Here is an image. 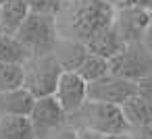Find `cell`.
Wrapping results in <instances>:
<instances>
[{
    "label": "cell",
    "instance_id": "6da1fadb",
    "mask_svg": "<svg viewBox=\"0 0 152 139\" xmlns=\"http://www.w3.org/2000/svg\"><path fill=\"white\" fill-rule=\"evenodd\" d=\"M115 9L106 0H69L67 4V29L69 40L86 42L96 31L113 25Z\"/></svg>",
    "mask_w": 152,
    "mask_h": 139
},
{
    "label": "cell",
    "instance_id": "7a4b0ae2",
    "mask_svg": "<svg viewBox=\"0 0 152 139\" xmlns=\"http://www.w3.org/2000/svg\"><path fill=\"white\" fill-rule=\"evenodd\" d=\"M69 125L75 129H90L100 135H117V133H131L129 122L125 120V114L121 106L104 104V102H92L88 100L75 114L69 116Z\"/></svg>",
    "mask_w": 152,
    "mask_h": 139
},
{
    "label": "cell",
    "instance_id": "3957f363",
    "mask_svg": "<svg viewBox=\"0 0 152 139\" xmlns=\"http://www.w3.org/2000/svg\"><path fill=\"white\" fill-rule=\"evenodd\" d=\"M15 38L31 56H46L52 54L58 42V23L54 15H38L29 13Z\"/></svg>",
    "mask_w": 152,
    "mask_h": 139
},
{
    "label": "cell",
    "instance_id": "277c9868",
    "mask_svg": "<svg viewBox=\"0 0 152 139\" xmlns=\"http://www.w3.org/2000/svg\"><path fill=\"white\" fill-rule=\"evenodd\" d=\"M61 75H63V69L52 54L31 56L23 64V87L36 100L50 98V96H54Z\"/></svg>",
    "mask_w": 152,
    "mask_h": 139
},
{
    "label": "cell",
    "instance_id": "5b68a950",
    "mask_svg": "<svg viewBox=\"0 0 152 139\" xmlns=\"http://www.w3.org/2000/svg\"><path fill=\"white\" fill-rule=\"evenodd\" d=\"M108 71L110 75L123 77L127 81H140L148 75H152V54L146 50L142 42L135 44H125L123 50L108 60Z\"/></svg>",
    "mask_w": 152,
    "mask_h": 139
},
{
    "label": "cell",
    "instance_id": "8992f818",
    "mask_svg": "<svg viewBox=\"0 0 152 139\" xmlns=\"http://www.w3.org/2000/svg\"><path fill=\"white\" fill-rule=\"evenodd\" d=\"M27 118L36 139H50L61 127L67 125V114L52 96L36 100Z\"/></svg>",
    "mask_w": 152,
    "mask_h": 139
},
{
    "label": "cell",
    "instance_id": "52a82bcc",
    "mask_svg": "<svg viewBox=\"0 0 152 139\" xmlns=\"http://www.w3.org/2000/svg\"><path fill=\"white\" fill-rule=\"evenodd\" d=\"M148 21H150V9L121 7V9H115L113 29L123 44H135L144 40Z\"/></svg>",
    "mask_w": 152,
    "mask_h": 139
},
{
    "label": "cell",
    "instance_id": "ba28073f",
    "mask_svg": "<svg viewBox=\"0 0 152 139\" xmlns=\"http://www.w3.org/2000/svg\"><path fill=\"white\" fill-rule=\"evenodd\" d=\"M133 96H135V83L127 81L123 77L110 75V73L94 83H88V100H92V102L123 106Z\"/></svg>",
    "mask_w": 152,
    "mask_h": 139
},
{
    "label": "cell",
    "instance_id": "9c48e42d",
    "mask_svg": "<svg viewBox=\"0 0 152 139\" xmlns=\"http://www.w3.org/2000/svg\"><path fill=\"white\" fill-rule=\"evenodd\" d=\"M58 106L65 110L67 118L71 114H75L86 102H88V83L77 75V73H67L63 71L58 83H56V89H54V96H52Z\"/></svg>",
    "mask_w": 152,
    "mask_h": 139
},
{
    "label": "cell",
    "instance_id": "30bf717a",
    "mask_svg": "<svg viewBox=\"0 0 152 139\" xmlns=\"http://www.w3.org/2000/svg\"><path fill=\"white\" fill-rule=\"evenodd\" d=\"M52 56L56 58V62L61 64L63 71L67 73H77V69L81 67V62L88 58V50L81 42L77 40H69V38H58Z\"/></svg>",
    "mask_w": 152,
    "mask_h": 139
},
{
    "label": "cell",
    "instance_id": "8fae6325",
    "mask_svg": "<svg viewBox=\"0 0 152 139\" xmlns=\"http://www.w3.org/2000/svg\"><path fill=\"white\" fill-rule=\"evenodd\" d=\"M83 46H86L88 54H94V56H100L104 60H110V58H115L123 50L125 44L119 40V35L115 33L113 25H108V27L96 31L90 40H86Z\"/></svg>",
    "mask_w": 152,
    "mask_h": 139
},
{
    "label": "cell",
    "instance_id": "7c38bea8",
    "mask_svg": "<svg viewBox=\"0 0 152 139\" xmlns=\"http://www.w3.org/2000/svg\"><path fill=\"white\" fill-rule=\"evenodd\" d=\"M36 98L25 89H13V91H2L0 93V116H29L34 108Z\"/></svg>",
    "mask_w": 152,
    "mask_h": 139
},
{
    "label": "cell",
    "instance_id": "4fadbf2b",
    "mask_svg": "<svg viewBox=\"0 0 152 139\" xmlns=\"http://www.w3.org/2000/svg\"><path fill=\"white\" fill-rule=\"evenodd\" d=\"M29 15V7L25 0H9V2L0 4V27L2 35H15L23 21Z\"/></svg>",
    "mask_w": 152,
    "mask_h": 139
},
{
    "label": "cell",
    "instance_id": "5bb4252c",
    "mask_svg": "<svg viewBox=\"0 0 152 139\" xmlns=\"http://www.w3.org/2000/svg\"><path fill=\"white\" fill-rule=\"evenodd\" d=\"M123 114H125V120L129 122L131 131L133 129H146V127H152V104L133 96L129 98L123 106H121Z\"/></svg>",
    "mask_w": 152,
    "mask_h": 139
},
{
    "label": "cell",
    "instance_id": "9a60e30c",
    "mask_svg": "<svg viewBox=\"0 0 152 139\" xmlns=\"http://www.w3.org/2000/svg\"><path fill=\"white\" fill-rule=\"evenodd\" d=\"M0 139H36L29 118L25 116H0Z\"/></svg>",
    "mask_w": 152,
    "mask_h": 139
},
{
    "label": "cell",
    "instance_id": "2e32d148",
    "mask_svg": "<svg viewBox=\"0 0 152 139\" xmlns=\"http://www.w3.org/2000/svg\"><path fill=\"white\" fill-rule=\"evenodd\" d=\"M29 60V52L15 35H0V62L23 67Z\"/></svg>",
    "mask_w": 152,
    "mask_h": 139
},
{
    "label": "cell",
    "instance_id": "e0dca14e",
    "mask_svg": "<svg viewBox=\"0 0 152 139\" xmlns=\"http://www.w3.org/2000/svg\"><path fill=\"white\" fill-rule=\"evenodd\" d=\"M110 71H108V60L100 58V56H94V54H88V58L81 62V67L77 69V75L86 81V83H94L102 77H106Z\"/></svg>",
    "mask_w": 152,
    "mask_h": 139
},
{
    "label": "cell",
    "instance_id": "ac0fdd59",
    "mask_svg": "<svg viewBox=\"0 0 152 139\" xmlns=\"http://www.w3.org/2000/svg\"><path fill=\"white\" fill-rule=\"evenodd\" d=\"M23 87V67L0 62V93Z\"/></svg>",
    "mask_w": 152,
    "mask_h": 139
},
{
    "label": "cell",
    "instance_id": "d6986e66",
    "mask_svg": "<svg viewBox=\"0 0 152 139\" xmlns=\"http://www.w3.org/2000/svg\"><path fill=\"white\" fill-rule=\"evenodd\" d=\"M27 7H29V13H38V15H54L56 17V11L61 9L63 0H25Z\"/></svg>",
    "mask_w": 152,
    "mask_h": 139
},
{
    "label": "cell",
    "instance_id": "ffe728a7",
    "mask_svg": "<svg viewBox=\"0 0 152 139\" xmlns=\"http://www.w3.org/2000/svg\"><path fill=\"white\" fill-rule=\"evenodd\" d=\"M135 96L152 104V75L135 81Z\"/></svg>",
    "mask_w": 152,
    "mask_h": 139
},
{
    "label": "cell",
    "instance_id": "44dd1931",
    "mask_svg": "<svg viewBox=\"0 0 152 139\" xmlns=\"http://www.w3.org/2000/svg\"><path fill=\"white\" fill-rule=\"evenodd\" d=\"M50 139H77V129L75 127H71L69 122L65 125V127H61Z\"/></svg>",
    "mask_w": 152,
    "mask_h": 139
},
{
    "label": "cell",
    "instance_id": "7402d4cb",
    "mask_svg": "<svg viewBox=\"0 0 152 139\" xmlns=\"http://www.w3.org/2000/svg\"><path fill=\"white\" fill-rule=\"evenodd\" d=\"M142 44H144V46H146V50L152 54V11H150V21H148V27H146V33H144Z\"/></svg>",
    "mask_w": 152,
    "mask_h": 139
},
{
    "label": "cell",
    "instance_id": "603a6c76",
    "mask_svg": "<svg viewBox=\"0 0 152 139\" xmlns=\"http://www.w3.org/2000/svg\"><path fill=\"white\" fill-rule=\"evenodd\" d=\"M77 139H104V135L90 129H77Z\"/></svg>",
    "mask_w": 152,
    "mask_h": 139
},
{
    "label": "cell",
    "instance_id": "cb8c5ba5",
    "mask_svg": "<svg viewBox=\"0 0 152 139\" xmlns=\"http://www.w3.org/2000/svg\"><path fill=\"white\" fill-rule=\"evenodd\" d=\"M104 139H135L131 133H117V135H104Z\"/></svg>",
    "mask_w": 152,
    "mask_h": 139
},
{
    "label": "cell",
    "instance_id": "d4e9b609",
    "mask_svg": "<svg viewBox=\"0 0 152 139\" xmlns=\"http://www.w3.org/2000/svg\"><path fill=\"white\" fill-rule=\"evenodd\" d=\"M140 131V137L142 139H152V127H146V129H137Z\"/></svg>",
    "mask_w": 152,
    "mask_h": 139
},
{
    "label": "cell",
    "instance_id": "484cf974",
    "mask_svg": "<svg viewBox=\"0 0 152 139\" xmlns=\"http://www.w3.org/2000/svg\"><path fill=\"white\" fill-rule=\"evenodd\" d=\"M4 2H9V0H0V4H4Z\"/></svg>",
    "mask_w": 152,
    "mask_h": 139
},
{
    "label": "cell",
    "instance_id": "4316f807",
    "mask_svg": "<svg viewBox=\"0 0 152 139\" xmlns=\"http://www.w3.org/2000/svg\"><path fill=\"white\" fill-rule=\"evenodd\" d=\"M0 35H2V27H0Z\"/></svg>",
    "mask_w": 152,
    "mask_h": 139
}]
</instances>
